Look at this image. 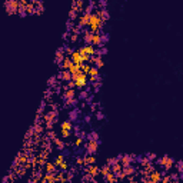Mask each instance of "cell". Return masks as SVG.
<instances>
[{
    "label": "cell",
    "mask_w": 183,
    "mask_h": 183,
    "mask_svg": "<svg viewBox=\"0 0 183 183\" xmlns=\"http://www.w3.org/2000/svg\"><path fill=\"white\" fill-rule=\"evenodd\" d=\"M86 136H87V139H89V140H99V133H97L96 130H92V132H90V133H87Z\"/></svg>",
    "instance_id": "obj_13"
},
{
    "label": "cell",
    "mask_w": 183,
    "mask_h": 183,
    "mask_svg": "<svg viewBox=\"0 0 183 183\" xmlns=\"http://www.w3.org/2000/svg\"><path fill=\"white\" fill-rule=\"evenodd\" d=\"M156 163H157V165H160V166H163V169H165V170L167 172L169 169H172V166H173L174 160H173V157H170V156L165 155L163 157L157 159V160H156Z\"/></svg>",
    "instance_id": "obj_1"
},
{
    "label": "cell",
    "mask_w": 183,
    "mask_h": 183,
    "mask_svg": "<svg viewBox=\"0 0 183 183\" xmlns=\"http://www.w3.org/2000/svg\"><path fill=\"white\" fill-rule=\"evenodd\" d=\"M89 94H90V87L87 86V87H86L85 90H82V92L79 93V96H77V99H79V102H80V100H86V97H87Z\"/></svg>",
    "instance_id": "obj_7"
},
{
    "label": "cell",
    "mask_w": 183,
    "mask_h": 183,
    "mask_svg": "<svg viewBox=\"0 0 183 183\" xmlns=\"http://www.w3.org/2000/svg\"><path fill=\"white\" fill-rule=\"evenodd\" d=\"M79 115H82V110H80L79 107L71 109V110L69 112V119H67V120H70L71 123H73V122H76V120L79 119Z\"/></svg>",
    "instance_id": "obj_4"
},
{
    "label": "cell",
    "mask_w": 183,
    "mask_h": 183,
    "mask_svg": "<svg viewBox=\"0 0 183 183\" xmlns=\"http://www.w3.org/2000/svg\"><path fill=\"white\" fill-rule=\"evenodd\" d=\"M90 119H92V115H86V116H85V122H86V123H89Z\"/></svg>",
    "instance_id": "obj_22"
},
{
    "label": "cell",
    "mask_w": 183,
    "mask_h": 183,
    "mask_svg": "<svg viewBox=\"0 0 183 183\" xmlns=\"http://www.w3.org/2000/svg\"><path fill=\"white\" fill-rule=\"evenodd\" d=\"M100 144V140H89L86 144V155H94L97 152V146Z\"/></svg>",
    "instance_id": "obj_2"
},
{
    "label": "cell",
    "mask_w": 183,
    "mask_h": 183,
    "mask_svg": "<svg viewBox=\"0 0 183 183\" xmlns=\"http://www.w3.org/2000/svg\"><path fill=\"white\" fill-rule=\"evenodd\" d=\"M59 166H60V167H62L63 170H66V169L69 167V163H67V160H63V162H62V163H60Z\"/></svg>",
    "instance_id": "obj_20"
},
{
    "label": "cell",
    "mask_w": 183,
    "mask_h": 183,
    "mask_svg": "<svg viewBox=\"0 0 183 183\" xmlns=\"http://www.w3.org/2000/svg\"><path fill=\"white\" fill-rule=\"evenodd\" d=\"M103 177L106 179V182H107V183H117V179L115 177V174H113L112 172H109V173H107L106 176H103Z\"/></svg>",
    "instance_id": "obj_10"
},
{
    "label": "cell",
    "mask_w": 183,
    "mask_h": 183,
    "mask_svg": "<svg viewBox=\"0 0 183 183\" xmlns=\"http://www.w3.org/2000/svg\"><path fill=\"white\" fill-rule=\"evenodd\" d=\"M70 60H71V63H73V64H77V66H82V64H83L82 56H80V53H79L77 50H75V52L71 53V56H70Z\"/></svg>",
    "instance_id": "obj_5"
},
{
    "label": "cell",
    "mask_w": 183,
    "mask_h": 183,
    "mask_svg": "<svg viewBox=\"0 0 183 183\" xmlns=\"http://www.w3.org/2000/svg\"><path fill=\"white\" fill-rule=\"evenodd\" d=\"M75 96H76V92L73 90V89H67V90H64V93H63V99L64 100H69V99H75Z\"/></svg>",
    "instance_id": "obj_6"
},
{
    "label": "cell",
    "mask_w": 183,
    "mask_h": 183,
    "mask_svg": "<svg viewBox=\"0 0 183 183\" xmlns=\"http://www.w3.org/2000/svg\"><path fill=\"white\" fill-rule=\"evenodd\" d=\"M85 163H86L87 166H92V165L96 163V157H94L93 155H86V156H85Z\"/></svg>",
    "instance_id": "obj_9"
},
{
    "label": "cell",
    "mask_w": 183,
    "mask_h": 183,
    "mask_svg": "<svg viewBox=\"0 0 183 183\" xmlns=\"http://www.w3.org/2000/svg\"><path fill=\"white\" fill-rule=\"evenodd\" d=\"M99 172H100V173H102V174H103V176H106V174H107V173H109V172H110V166H109V165H107V163H106V165H104V166H102V167H100V169H99Z\"/></svg>",
    "instance_id": "obj_14"
},
{
    "label": "cell",
    "mask_w": 183,
    "mask_h": 183,
    "mask_svg": "<svg viewBox=\"0 0 183 183\" xmlns=\"http://www.w3.org/2000/svg\"><path fill=\"white\" fill-rule=\"evenodd\" d=\"M37 182H39V180H37V179H34V180H33V179H30V180H29V182H27V183H37Z\"/></svg>",
    "instance_id": "obj_23"
},
{
    "label": "cell",
    "mask_w": 183,
    "mask_h": 183,
    "mask_svg": "<svg viewBox=\"0 0 183 183\" xmlns=\"http://www.w3.org/2000/svg\"><path fill=\"white\" fill-rule=\"evenodd\" d=\"M89 75H90V77H93V76H99V69H96L94 66H92V67H90V70H89Z\"/></svg>",
    "instance_id": "obj_15"
},
{
    "label": "cell",
    "mask_w": 183,
    "mask_h": 183,
    "mask_svg": "<svg viewBox=\"0 0 183 183\" xmlns=\"http://www.w3.org/2000/svg\"><path fill=\"white\" fill-rule=\"evenodd\" d=\"M53 143L57 146V149H59V150H63V149H64V143L62 142V139H59V137H54V139H53Z\"/></svg>",
    "instance_id": "obj_12"
},
{
    "label": "cell",
    "mask_w": 183,
    "mask_h": 183,
    "mask_svg": "<svg viewBox=\"0 0 183 183\" xmlns=\"http://www.w3.org/2000/svg\"><path fill=\"white\" fill-rule=\"evenodd\" d=\"M87 173H89L90 176H93V177H96V176H97V174H99L100 172H99V167L93 165V166H89V167H87Z\"/></svg>",
    "instance_id": "obj_8"
},
{
    "label": "cell",
    "mask_w": 183,
    "mask_h": 183,
    "mask_svg": "<svg viewBox=\"0 0 183 183\" xmlns=\"http://www.w3.org/2000/svg\"><path fill=\"white\" fill-rule=\"evenodd\" d=\"M144 157L150 162V160H155V159H156V155H155V153H144Z\"/></svg>",
    "instance_id": "obj_16"
},
{
    "label": "cell",
    "mask_w": 183,
    "mask_h": 183,
    "mask_svg": "<svg viewBox=\"0 0 183 183\" xmlns=\"http://www.w3.org/2000/svg\"><path fill=\"white\" fill-rule=\"evenodd\" d=\"M96 117H97L99 120H102V119H104L106 116L103 115V112H102V110H99V112H96Z\"/></svg>",
    "instance_id": "obj_19"
},
{
    "label": "cell",
    "mask_w": 183,
    "mask_h": 183,
    "mask_svg": "<svg viewBox=\"0 0 183 183\" xmlns=\"http://www.w3.org/2000/svg\"><path fill=\"white\" fill-rule=\"evenodd\" d=\"M56 83H57V82H56V76H52V77H50V80H49V83H47V85H49V87H50V89H52V87H53V86H54V85H56Z\"/></svg>",
    "instance_id": "obj_17"
},
{
    "label": "cell",
    "mask_w": 183,
    "mask_h": 183,
    "mask_svg": "<svg viewBox=\"0 0 183 183\" xmlns=\"http://www.w3.org/2000/svg\"><path fill=\"white\" fill-rule=\"evenodd\" d=\"M60 127H62V130L71 132V127H73V126H71V122H70V120H64V122L62 123V126H60Z\"/></svg>",
    "instance_id": "obj_11"
},
{
    "label": "cell",
    "mask_w": 183,
    "mask_h": 183,
    "mask_svg": "<svg viewBox=\"0 0 183 183\" xmlns=\"http://www.w3.org/2000/svg\"><path fill=\"white\" fill-rule=\"evenodd\" d=\"M73 82H75L76 83V86L77 87H85V86H87V80H86V75H85V73L82 71L80 73V75L75 79V80H73Z\"/></svg>",
    "instance_id": "obj_3"
},
{
    "label": "cell",
    "mask_w": 183,
    "mask_h": 183,
    "mask_svg": "<svg viewBox=\"0 0 183 183\" xmlns=\"http://www.w3.org/2000/svg\"><path fill=\"white\" fill-rule=\"evenodd\" d=\"M99 6H100L102 9H106V6H107V2H106V0H102V2H99Z\"/></svg>",
    "instance_id": "obj_21"
},
{
    "label": "cell",
    "mask_w": 183,
    "mask_h": 183,
    "mask_svg": "<svg viewBox=\"0 0 183 183\" xmlns=\"http://www.w3.org/2000/svg\"><path fill=\"white\" fill-rule=\"evenodd\" d=\"M3 183H12V182H3Z\"/></svg>",
    "instance_id": "obj_24"
},
{
    "label": "cell",
    "mask_w": 183,
    "mask_h": 183,
    "mask_svg": "<svg viewBox=\"0 0 183 183\" xmlns=\"http://www.w3.org/2000/svg\"><path fill=\"white\" fill-rule=\"evenodd\" d=\"M85 163V157L83 156H76V165H83Z\"/></svg>",
    "instance_id": "obj_18"
}]
</instances>
